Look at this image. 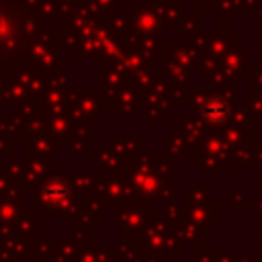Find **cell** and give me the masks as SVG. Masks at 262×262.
Listing matches in <instances>:
<instances>
[{"mask_svg":"<svg viewBox=\"0 0 262 262\" xmlns=\"http://www.w3.org/2000/svg\"><path fill=\"white\" fill-rule=\"evenodd\" d=\"M203 115H205L209 121H215V123L223 121V119L227 117V104H225V100H221V98H211V100L203 106Z\"/></svg>","mask_w":262,"mask_h":262,"instance_id":"1","label":"cell"}]
</instances>
